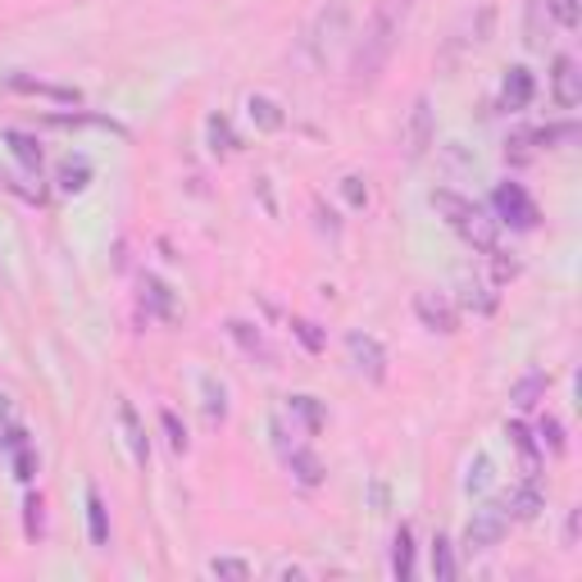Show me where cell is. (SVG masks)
I'll use <instances>...</instances> for the list:
<instances>
[{"instance_id": "d6a6232c", "label": "cell", "mask_w": 582, "mask_h": 582, "mask_svg": "<svg viewBox=\"0 0 582 582\" xmlns=\"http://www.w3.org/2000/svg\"><path fill=\"white\" fill-rule=\"evenodd\" d=\"M537 433H542V446H550L555 455H560L565 450V428H560V419H542V428H537Z\"/></svg>"}, {"instance_id": "f35d334b", "label": "cell", "mask_w": 582, "mask_h": 582, "mask_svg": "<svg viewBox=\"0 0 582 582\" xmlns=\"http://www.w3.org/2000/svg\"><path fill=\"white\" fill-rule=\"evenodd\" d=\"M277 578H306V569H300V565H283V569H277Z\"/></svg>"}, {"instance_id": "2e32d148", "label": "cell", "mask_w": 582, "mask_h": 582, "mask_svg": "<svg viewBox=\"0 0 582 582\" xmlns=\"http://www.w3.org/2000/svg\"><path fill=\"white\" fill-rule=\"evenodd\" d=\"M87 533H91V546H110V510L96 492H87Z\"/></svg>"}, {"instance_id": "9c48e42d", "label": "cell", "mask_w": 582, "mask_h": 582, "mask_svg": "<svg viewBox=\"0 0 582 582\" xmlns=\"http://www.w3.org/2000/svg\"><path fill=\"white\" fill-rule=\"evenodd\" d=\"M414 314H419L423 327H433V333H455V327H460V314H455V306L442 292H419L414 296Z\"/></svg>"}, {"instance_id": "e575fe53", "label": "cell", "mask_w": 582, "mask_h": 582, "mask_svg": "<svg viewBox=\"0 0 582 582\" xmlns=\"http://www.w3.org/2000/svg\"><path fill=\"white\" fill-rule=\"evenodd\" d=\"M528 146H533V137H528V133H519L515 141H505V156H515V164H523L528 156H533V150H528Z\"/></svg>"}, {"instance_id": "52a82bcc", "label": "cell", "mask_w": 582, "mask_h": 582, "mask_svg": "<svg viewBox=\"0 0 582 582\" xmlns=\"http://www.w3.org/2000/svg\"><path fill=\"white\" fill-rule=\"evenodd\" d=\"M492 206L500 214V223H510V227H533L537 223V206H533V196H528L519 183H500L496 196H492Z\"/></svg>"}, {"instance_id": "ba28073f", "label": "cell", "mask_w": 582, "mask_h": 582, "mask_svg": "<svg viewBox=\"0 0 582 582\" xmlns=\"http://www.w3.org/2000/svg\"><path fill=\"white\" fill-rule=\"evenodd\" d=\"M500 510L510 519H537L546 510V492H542V478H523V483H515L510 492H505Z\"/></svg>"}, {"instance_id": "74e56055", "label": "cell", "mask_w": 582, "mask_h": 582, "mask_svg": "<svg viewBox=\"0 0 582 582\" xmlns=\"http://www.w3.org/2000/svg\"><path fill=\"white\" fill-rule=\"evenodd\" d=\"M296 333H300V342H306V346H319V333H314V323H296Z\"/></svg>"}, {"instance_id": "f1b7e54d", "label": "cell", "mask_w": 582, "mask_h": 582, "mask_svg": "<svg viewBox=\"0 0 582 582\" xmlns=\"http://www.w3.org/2000/svg\"><path fill=\"white\" fill-rule=\"evenodd\" d=\"M433 573H437V582H450L455 578V555H450V542L446 537L433 542Z\"/></svg>"}, {"instance_id": "3957f363", "label": "cell", "mask_w": 582, "mask_h": 582, "mask_svg": "<svg viewBox=\"0 0 582 582\" xmlns=\"http://www.w3.org/2000/svg\"><path fill=\"white\" fill-rule=\"evenodd\" d=\"M346 28H350V10L342 5V0H327V5L314 14L310 33H306V46H310V55H314L319 64H327V55H333V50L342 46Z\"/></svg>"}, {"instance_id": "5b68a950", "label": "cell", "mask_w": 582, "mask_h": 582, "mask_svg": "<svg viewBox=\"0 0 582 582\" xmlns=\"http://www.w3.org/2000/svg\"><path fill=\"white\" fill-rule=\"evenodd\" d=\"M505 533H510V515H505L500 505H483V510H473V519L465 528V550L469 555H483V550L500 546Z\"/></svg>"}, {"instance_id": "4dcf8cb0", "label": "cell", "mask_w": 582, "mask_h": 582, "mask_svg": "<svg viewBox=\"0 0 582 582\" xmlns=\"http://www.w3.org/2000/svg\"><path fill=\"white\" fill-rule=\"evenodd\" d=\"M160 423H164V433H169V446L183 455V450H187V428L178 423V414H173V410H164V414H160Z\"/></svg>"}, {"instance_id": "4fadbf2b", "label": "cell", "mask_w": 582, "mask_h": 582, "mask_svg": "<svg viewBox=\"0 0 582 582\" xmlns=\"http://www.w3.org/2000/svg\"><path fill=\"white\" fill-rule=\"evenodd\" d=\"M283 460H287V469H292V478H296L300 487H319L323 483V465H319L314 450L292 446V450H283Z\"/></svg>"}, {"instance_id": "7402d4cb", "label": "cell", "mask_w": 582, "mask_h": 582, "mask_svg": "<svg viewBox=\"0 0 582 582\" xmlns=\"http://www.w3.org/2000/svg\"><path fill=\"white\" fill-rule=\"evenodd\" d=\"M542 392H546V373H528L523 383H515V392H510L515 410H533V405L542 400Z\"/></svg>"}, {"instance_id": "30bf717a", "label": "cell", "mask_w": 582, "mask_h": 582, "mask_svg": "<svg viewBox=\"0 0 582 582\" xmlns=\"http://www.w3.org/2000/svg\"><path fill=\"white\" fill-rule=\"evenodd\" d=\"M550 91H555V106H560V110H573L578 100H582V73H578V60H573V55H560V60H555Z\"/></svg>"}, {"instance_id": "7c38bea8", "label": "cell", "mask_w": 582, "mask_h": 582, "mask_svg": "<svg viewBox=\"0 0 582 582\" xmlns=\"http://www.w3.org/2000/svg\"><path fill=\"white\" fill-rule=\"evenodd\" d=\"M227 337H233V342L246 350L250 360H260L264 369H273V350H269V342H264V333H260L256 323H246V319H233V323H227Z\"/></svg>"}, {"instance_id": "603a6c76", "label": "cell", "mask_w": 582, "mask_h": 582, "mask_svg": "<svg viewBox=\"0 0 582 582\" xmlns=\"http://www.w3.org/2000/svg\"><path fill=\"white\" fill-rule=\"evenodd\" d=\"M546 14L560 23L565 33H573L578 23H582V0H546Z\"/></svg>"}, {"instance_id": "d590c367", "label": "cell", "mask_w": 582, "mask_h": 582, "mask_svg": "<svg viewBox=\"0 0 582 582\" xmlns=\"http://www.w3.org/2000/svg\"><path fill=\"white\" fill-rule=\"evenodd\" d=\"M342 191H346L350 206H364V200H369V191L360 187V178H346V183H342Z\"/></svg>"}, {"instance_id": "5bb4252c", "label": "cell", "mask_w": 582, "mask_h": 582, "mask_svg": "<svg viewBox=\"0 0 582 582\" xmlns=\"http://www.w3.org/2000/svg\"><path fill=\"white\" fill-rule=\"evenodd\" d=\"M119 423H123V433H128L133 460H137V465H146V460H150V446H146V428H141V419H137V410H133L128 400H119Z\"/></svg>"}, {"instance_id": "ffe728a7", "label": "cell", "mask_w": 582, "mask_h": 582, "mask_svg": "<svg viewBox=\"0 0 582 582\" xmlns=\"http://www.w3.org/2000/svg\"><path fill=\"white\" fill-rule=\"evenodd\" d=\"M460 300H465L469 310H478V314H492L496 310V296L483 283H478V277H460Z\"/></svg>"}, {"instance_id": "d4e9b609", "label": "cell", "mask_w": 582, "mask_h": 582, "mask_svg": "<svg viewBox=\"0 0 582 582\" xmlns=\"http://www.w3.org/2000/svg\"><path fill=\"white\" fill-rule=\"evenodd\" d=\"M542 23H546V0H528V18H523V41L528 46H542Z\"/></svg>"}, {"instance_id": "1f68e13d", "label": "cell", "mask_w": 582, "mask_h": 582, "mask_svg": "<svg viewBox=\"0 0 582 582\" xmlns=\"http://www.w3.org/2000/svg\"><path fill=\"white\" fill-rule=\"evenodd\" d=\"M210 141H214V150H237V137H233V128H227L223 114L210 119Z\"/></svg>"}, {"instance_id": "8d00e7d4", "label": "cell", "mask_w": 582, "mask_h": 582, "mask_svg": "<svg viewBox=\"0 0 582 582\" xmlns=\"http://www.w3.org/2000/svg\"><path fill=\"white\" fill-rule=\"evenodd\" d=\"M37 528H41V500L33 496V500H28V533H33V537H37Z\"/></svg>"}, {"instance_id": "83f0119b", "label": "cell", "mask_w": 582, "mask_h": 582, "mask_svg": "<svg viewBox=\"0 0 582 582\" xmlns=\"http://www.w3.org/2000/svg\"><path fill=\"white\" fill-rule=\"evenodd\" d=\"M87 178H91V164H87V160H78V164L69 160V164L60 169V191H83Z\"/></svg>"}, {"instance_id": "8fae6325", "label": "cell", "mask_w": 582, "mask_h": 582, "mask_svg": "<svg viewBox=\"0 0 582 582\" xmlns=\"http://www.w3.org/2000/svg\"><path fill=\"white\" fill-rule=\"evenodd\" d=\"M533 91H537L533 73H528V69H510V73H505V83H500V110H505V114L528 110V100H533Z\"/></svg>"}, {"instance_id": "e0dca14e", "label": "cell", "mask_w": 582, "mask_h": 582, "mask_svg": "<svg viewBox=\"0 0 582 582\" xmlns=\"http://www.w3.org/2000/svg\"><path fill=\"white\" fill-rule=\"evenodd\" d=\"M392 573H396L400 582L414 573V533H410L405 523H400V533H396V542H392Z\"/></svg>"}, {"instance_id": "44dd1931", "label": "cell", "mask_w": 582, "mask_h": 582, "mask_svg": "<svg viewBox=\"0 0 582 582\" xmlns=\"http://www.w3.org/2000/svg\"><path fill=\"white\" fill-rule=\"evenodd\" d=\"M5 141H10V150H14V160L23 164V169H41V146H37V137H28V133H5Z\"/></svg>"}, {"instance_id": "6da1fadb", "label": "cell", "mask_w": 582, "mask_h": 582, "mask_svg": "<svg viewBox=\"0 0 582 582\" xmlns=\"http://www.w3.org/2000/svg\"><path fill=\"white\" fill-rule=\"evenodd\" d=\"M410 10H414V0H377V10L369 14L356 50H350V83L356 87H373L383 78L387 60L400 46V28H405V18H410Z\"/></svg>"}, {"instance_id": "ac0fdd59", "label": "cell", "mask_w": 582, "mask_h": 582, "mask_svg": "<svg viewBox=\"0 0 582 582\" xmlns=\"http://www.w3.org/2000/svg\"><path fill=\"white\" fill-rule=\"evenodd\" d=\"M505 437H510L515 450L523 455V478H537V442H533V433H528L523 423H510L505 428Z\"/></svg>"}, {"instance_id": "7a4b0ae2", "label": "cell", "mask_w": 582, "mask_h": 582, "mask_svg": "<svg viewBox=\"0 0 582 582\" xmlns=\"http://www.w3.org/2000/svg\"><path fill=\"white\" fill-rule=\"evenodd\" d=\"M433 206H437V214H446V223L473 250H483V256H487V250H496V219L483 206H473V200L455 196V191H433Z\"/></svg>"}, {"instance_id": "277c9868", "label": "cell", "mask_w": 582, "mask_h": 582, "mask_svg": "<svg viewBox=\"0 0 582 582\" xmlns=\"http://www.w3.org/2000/svg\"><path fill=\"white\" fill-rule=\"evenodd\" d=\"M437 141V123H433V100L419 96L414 106H410V119H405V128H400V150H405V160L419 164L428 150H433Z\"/></svg>"}, {"instance_id": "836d02e7", "label": "cell", "mask_w": 582, "mask_h": 582, "mask_svg": "<svg viewBox=\"0 0 582 582\" xmlns=\"http://www.w3.org/2000/svg\"><path fill=\"white\" fill-rule=\"evenodd\" d=\"M33 469H37V460H33L28 442H23V446H14V473L23 478V483H28V478H33Z\"/></svg>"}, {"instance_id": "9a60e30c", "label": "cell", "mask_w": 582, "mask_h": 582, "mask_svg": "<svg viewBox=\"0 0 582 582\" xmlns=\"http://www.w3.org/2000/svg\"><path fill=\"white\" fill-rule=\"evenodd\" d=\"M287 414H292L300 428H306V437H314L319 428H323V405H319L314 396H292V400H287Z\"/></svg>"}, {"instance_id": "f546056e", "label": "cell", "mask_w": 582, "mask_h": 582, "mask_svg": "<svg viewBox=\"0 0 582 582\" xmlns=\"http://www.w3.org/2000/svg\"><path fill=\"white\" fill-rule=\"evenodd\" d=\"M206 414H210V423H223V414H227V400H223V387L214 383V377H206Z\"/></svg>"}, {"instance_id": "cb8c5ba5", "label": "cell", "mask_w": 582, "mask_h": 582, "mask_svg": "<svg viewBox=\"0 0 582 582\" xmlns=\"http://www.w3.org/2000/svg\"><path fill=\"white\" fill-rule=\"evenodd\" d=\"M246 110H250V119H256L260 128H269V133H273V128H283V110H277L269 96H250V106H246Z\"/></svg>"}, {"instance_id": "4316f807", "label": "cell", "mask_w": 582, "mask_h": 582, "mask_svg": "<svg viewBox=\"0 0 582 582\" xmlns=\"http://www.w3.org/2000/svg\"><path fill=\"white\" fill-rule=\"evenodd\" d=\"M496 478V465L487 460V455H478V460L469 465V478H465V492H487Z\"/></svg>"}, {"instance_id": "8992f818", "label": "cell", "mask_w": 582, "mask_h": 582, "mask_svg": "<svg viewBox=\"0 0 582 582\" xmlns=\"http://www.w3.org/2000/svg\"><path fill=\"white\" fill-rule=\"evenodd\" d=\"M346 360H350V369H356L360 377H369V383H383V377H387V350H383V342L369 337V333H350L346 337Z\"/></svg>"}, {"instance_id": "484cf974", "label": "cell", "mask_w": 582, "mask_h": 582, "mask_svg": "<svg viewBox=\"0 0 582 582\" xmlns=\"http://www.w3.org/2000/svg\"><path fill=\"white\" fill-rule=\"evenodd\" d=\"M210 573L214 578H227V582H250V565L246 560H233V555H214Z\"/></svg>"}, {"instance_id": "d6986e66", "label": "cell", "mask_w": 582, "mask_h": 582, "mask_svg": "<svg viewBox=\"0 0 582 582\" xmlns=\"http://www.w3.org/2000/svg\"><path fill=\"white\" fill-rule=\"evenodd\" d=\"M141 300H146V306L156 310L160 319H173V314H178V306H173V292L160 283V277H146V283H141Z\"/></svg>"}]
</instances>
